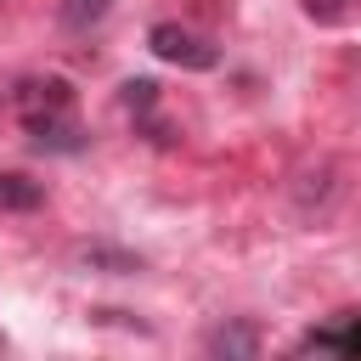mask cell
Masks as SVG:
<instances>
[{
  "label": "cell",
  "mask_w": 361,
  "mask_h": 361,
  "mask_svg": "<svg viewBox=\"0 0 361 361\" xmlns=\"http://www.w3.org/2000/svg\"><path fill=\"white\" fill-rule=\"evenodd\" d=\"M17 113H23V124H34V118H62V113H73V85L68 79H28L23 90H17Z\"/></svg>",
  "instance_id": "cell-2"
},
{
  "label": "cell",
  "mask_w": 361,
  "mask_h": 361,
  "mask_svg": "<svg viewBox=\"0 0 361 361\" xmlns=\"http://www.w3.org/2000/svg\"><path fill=\"white\" fill-rule=\"evenodd\" d=\"M147 51L158 62H169V68H186V73H209L220 62V45H209L203 34H192L180 23H152L147 28Z\"/></svg>",
  "instance_id": "cell-1"
},
{
  "label": "cell",
  "mask_w": 361,
  "mask_h": 361,
  "mask_svg": "<svg viewBox=\"0 0 361 361\" xmlns=\"http://www.w3.org/2000/svg\"><path fill=\"white\" fill-rule=\"evenodd\" d=\"M209 350H214V355H254L259 338H254L248 327H220V333H209Z\"/></svg>",
  "instance_id": "cell-6"
},
{
  "label": "cell",
  "mask_w": 361,
  "mask_h": 361,
  "mask_svg": "<svg viewBox=\"0 0 361 361\" xmlns=\"http://www.w3.org/2000/svg\"><path fill=\"white\" fill-rule=\"evenodd\" d=\"M124 107H130V113H152V107H158V85H152V79H130V85H124Z\"/></svg>",
  "instance_id": "cell-7"
},
{
  "label": "cell",
  "mask_w": 361,
  "mask_h": 361,
  "mask_svg": "<svg viewBox=\"0 0 361 361\" xmlns=\"http://www.w3.org/2000/svg\"><path fill=\"white\" fill-rule=\"evenodd\" d=\"M28 135H34V147H51V152H73V147H79V124H73L68 113H62V118H34Z\"/></svg>",
  "instance_id": "cell-4"
},
{
  "label": "cell",
  "mask_w": 361,
  "mask_h": 361,
  "mask_svg": "<svg viewBox=\"0 0 361 361\" xmlns=\"http://www.w3.org/2000/svg\"><path fill=\"white\" fill-rule=\"evenodd\" d=\"M85 265H113V271H141L135 254H113V248H85Z\"/></svg>",
  "instance_id": "cell-9"
},
{
  "label": "cell",
  "mask_w": 361,
  "mask_h": 361,
  "mask_svg": "<svg viewBox=\"0 0 361 361\" xmlns=\"http://www.w3.org/2000/svg\"><path fill=\"white\" fill-rule=\"evenodd\" d=\"M113 11V0H62L56 6V17H62V28H73V34H85V28H96L102 17Z\"/></svg>",
  "instance_id": "cell-5"
},
{
  "label": "cell",
  "mask_w": 361,
  "mask_h": 361,
  "mask_svg": "<svg viewBox=\"0 0 361 361\" xmlns=\"http://www.w3.org/2000/svg\"><path fill=\"white\" fill-rule=\"evenodd\" d=\"M39 203H45V186H39V180H28V175H17V169L0 175V209H11V214H34Z\"/></svg>",
  "instance_id": "cell-3"
},
{
  "label": "cell",
  "mask_w": 361,
  "mask_h": 361,
  "mask_svg": "<svg viewBox=\"0 0 361 361\" xmlns=\"http://www.w3.org/2000/svg\"><path fill=\"white\" fill-rule=\"evenodd\" d=\"M355 6H361V0H305V11H310L316 23H344Z\"/></svg>",
  "instance_id": "cell-8"
}]
</instances>
